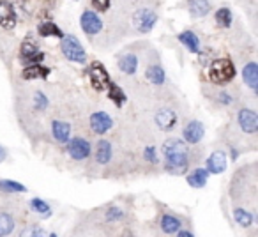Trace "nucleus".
I'll return each mask as SVG.
<instances>
[{"instance_id":"f257e3e1","label":"nucleus","mask_w":258,"mask_h":237,"mask_svg":"<svg viewBox=\"0 0 258 237\" xmlns=\"http://www.w3.org/2000/svg\"><path fill=\"white\" fill-rule=\"evenodd\" d=\"M163 156H165V168L170 173H182L189 166V154L187 147L182 140H166L163 145Z\"/></svg>"},{"instance_id":"f03ea898","label":"nucleus","mask_w":258,"mask_h":237,"mask_svg":"<svg viewBox=\"0 0 258 237\" xmlns=\"http://www.w3.org/2000/svg\"><path fill=\"white\" fill-rule=\"evenodd\" d=\"M235 76V66L230 58H218L209 69V78L214 83H228Z\"/></svg>"},{"instance_id":"7ed1b4c3","label":"nucleus","mask_w":258,"mask_h":237,"mask_svg":"<svg viewBox=\"0 0 258 237\" xmlns=\"http://www.w3.org/2000/svg\"><path fill=\"white\" fill-rule=\"evenodd\" d=\"M60 50L64 53V57L71 62H78V64H85L87 62V53L83 50V46L80 44L78 37L75 36H66L62 37L60 43Z\"/></svg>"},{"instance_id":"20e7f679","label":"nucleus","mask_w":258,"mask_h":237,"mask_svg":"<svg viewBox=\"0 0 258 237\" xmlns=\"http://www.w3.org/2000/svg\"><path fill=\"white\" fill-rule=\"evenodd\" d=\"M89 80L96 90H106L110 85V75L101 62H92L89 68Z\"/></svg>"},{"instance_id":"39448f33","label":"nucleus","mask_w":258,"mask_h":237,"mask_svg":"<svg viewBox=\"0 0 258 237\" xmlns=\"http://www.w3.org/2000/svg\"><path fill=\"white\" fill-rule=\"evenodd\" d=\"M133 23L138 32H151L156 23H158V15L154 11H151V9H140V11L135 13Z\"/></svg>"},{"instance_id":"423d86ee","label":"nucleus","mask_w":258,"mask_h":237,"mask_svg":"<svg viewBox=\"0 0 258 237\" xmlns=\"http://www.w3.org/2000/svg\"><path fill=\"white\" fill-rule=\"evenodd\" d=\"M68 154L71 156L76 161H82V159L89 158L90 156V144L85 140V138H73V140H68Z\"/></svg>"},{"instance_id":"0eeeda50","label":"nucleus","mask_w":258,"mask_h":237,"mask_svg":"<svg viewBox=\"0 0 258 237\" xmlns=\"http://www.w3.org/2000/svg\"><path fill=\"white\" fill-rule=\"evenodd\" d=\"M80 25H82L83 32L89 36H96L103 30V20L97 16L96 11H85L80 18Z\"/></svg>"},{"instance_id":"6e6552de","label":"nucleus","mask_w":258,"mask_h":237,"mask_svg":"<svg viewBox=\"0 0 258 237\" xmlns=\"http://www.w3.org/2000/svg\"><path fill=\"white\" fill-rule=\"evenodd\" d=\"M237 123H239V128L244 131V133H249V135L256 133L258 117L253 110H249V108H242V110L239 111V115H237Z\"/></svg>"},{"instance_id":"1a4fd4ad","label":"nucleus","mask_w":258,"mask_h":237,"mask_svg":"<svg viewBox=\"0 0 258 237\" xmlns=\"http://www.w3.org/2000/svg\"><path fill=\"white\" fill-rule=\"evenodd\" d=\"M44 61V53L37 48L34 41H25L22 44V62L23 64H41Z\"/></svg>"},{"instance_id":"9d476101","label":"nucleus","mask_w":258,"mask_h":237,"mask_svg":"<svg viewBox=\"0 0 258 237\" xmlns=\"http://www.w3.org/2000/svg\"><path fill=\"white\" fill-rule=\"evenodd\" d=\"M0 27L13 30L16 27V11L9 0H0Z\"/></svg>"},{"instance_id":"9b49d317","label":"nucleus","mask_w":258,"mask_h":237,"mask_svg":"<svg viewBox=\"0 0 258 237\" xmlns=\"http://www.w3.org/2000/svg\"><path fill=\"white\" fill-rule=\"evenodd\" d=\"M111 126H113V121L106 111H96V113L90 115V128H92L94 133L103 135L110 131Z\"/></svg>"},{"instance_id":"f8f14e48","label":"nucleus","mask_w":258,"mask_h":237,"mask_svg":"<svg viewBox=\"0 0 258 237\" xmlns=\"http://www.w3.org/2000/svg\"><path fill=\"white\" fill-rule=\"evenodd\" d=\"M154 121H156V124H158L159 130L172 131L173 128H175V124H177V115H175V111H173V110L163 108V110H159L158 113H156Z\"/></svg>"},{"instance_id":"ddd939ff","label":"nucleus","mask_w":258,"mask_h":237,"mask_svg":"<svg viewBox=\"0 0 258 237\" xmlns=\"http://www.w3.org/2000/svg\"><path fill=\"white\" fill-rule=\"evenodd\" d=\"M182 135H184V140H186L187 144H198L205 135L204 124L198 123V121H191V123L184 128Z\"/></svg>"},{"instance_id":"4468645a","label":"nucleus","mask_w":258,"mask_h":237,"mask_svg":"<svg viewBox=\"0 0 258 237\" xmlns=\"http://www.w3.org/2000/svg\"><path fill=\"white\" fill-rule=\"evenodd\" d=\"M226 170V154L223 151H216L207 159V172L209 173H223Z\"/></svg>"},{"instance_id":"2eb2a0df","label":"nucleus","mask_w":258,"mask_h":237,"mask_svg":"<svg viewBox=\"0 0 258 237\" xmlns=\"http://www.w3.org/2000/svg\"><path fill=\"white\" fill-rule=\"evenodd\" d=\"M51 131H53V138L58 144H66L71 137V124L66 121H53Z\"/></svg>"},{"instance_id":"dca6fc26","label":"nucleus","mask_w":258,"mask_h":237,"mask_svg":"<svg viewBox=\"0 0 258 237\" xmlns=\"http://www.w3.org/2000/svg\"><path fill=\"white\" fill-rule=\"evenodd\" d=\"M187 11L193 18H204L211 11L209 0H187Z\"/></svg>"},{"instance_id":"f3484780","label":"nucleus","mask_w":258,"mask_h":237,"mask_svg":"<svg viewBox=\"0 0 258 237\" xmlns=\"http://www.w3.org/2000/svg\"><path fill=\"white\" fill-rule=\"evenodd\" d=\"M179 41L184 44V48H186L187 51H191V53H198V50H200V39H198L197 34L191 32V30H186V32L179 34Z\"/></svg>"},{"instance_id":"a211bd4d","label":"nucleus","mask_w":258,"mask_h":237,"mask_svg":"<svg viewBox=\"0 0 258 237\" xmlns=\"http://www.w3.org/2000/svg\"><path fill=\"white\" fill-rule=\"evenodd\" d=\"M242 78L249 89H253V90L256 89L258 87V66L254 64V62H249V64L244 66Z\"/></svg>"},{"instance_id":"6ab92c4d","label":"nucleus","mask_w":258,"mask_h":237,"mask_svg":"<svg viewBox=\"0 0 258 237\" xmlns=\"http://www.w3.org/2000/svg\"><path fill=\"white\" fill-rule=\"evenodd\" d=\"M111 154H113V149H111V144L108 140H101L97 142V149H96V161L101 163V165H106L111 159Z\"/></svg>"},{"instance_id":"aec40b11","label":"nucleus","mask_w":258,"mask_h":237,"mask_svg":"<svg viewBox=\"0 0 258 237\" xmlns=\"http://www.w3.org/2000/svg\"><path fill=\"white\" fill-rule=\"evenodd\" d=\"M118 69H120L122 73H125V75H133V73H137L138 69V58L137 55H122L120 58H118Z\"/></svg>"},{"instance_id":"412c9836","label":"nucleus","mask_w":258,"mask_h":237,"mask_svg":"<svg viewBox=\"0 0 258 237\" xmlns=\"http://www.w3.org/2000/svg\"><path fill=\"white\" fill-rule=\"evenodd\" d=\"M48 75H50V69L43 68V66H39V64H30V66H27V68L23 69V73H22V76L25 80L48 78Z\"/></svg>"},{"instance_id":"4be33fe9","label":"nucleus","mask_w":258,"mask_h":237,"mask_svg":"<svg viewBox=\"0 0 258 237\" xmlns=\"http://www.w3.org/2000/svg\"><path fill=\"white\" fill-rule=\"evenodd\" d=\"M187 179V184L193 188H204L207 184V179H209V172L207 168H197L186 177Z\"/></svg>"},{"instance_id":"5701e85b","label":"nucleus","mask_w":258,"mask_h":237,"mask_svg":"<svg viewBox=\"0 0 258 237\" xmlns=\"http://www.w3.org/2000/svg\"><path fill=\"white\" fill-rule=\"evenodd\" d=\"M180 228V219L173 214H165L161 218V230L165 233H175Z\"/></svg>"},{"instance_id":"b1692460","label":"nucleus","mask_w":258,"mask_h":237,"mask_svg":"<svg viewBox=\"0 0 258 237\" xmlns=\"http://www.w3.org/2000/svg\"><path fill=\"white\" fill-rule=\"evenodd\" d=\"M145 76H147V80L152 85H163L166 80L165 71H163V68H159V66H151V68L147 69V73H145Z\"/></svg>"},{"instance_id":"393cba45","label":"nucleus","mask_w":258,"mask_h":237,"mask_svg":"<svg viewBox=\"0 0 258 237\" xmlns=\"http://www.w3.org/2000/svg\"><path fill=\"white\" fill-rule=\"evenodd\" d=\"M15 228V219L8 212H0V237L9 235Z\"/></svg>"},{"instance_id":"a878e982","label":"nucleus","mask_w":258,"mask_h":237,"mask_svg":"<svg viewBox=\"0 0 258 237\" xmlns=\"http://www.w3.org/2000/svg\"><path fill=\"white\" fill-rule=\"evenodd\" d=\"M39 34L43 37H50V36H55V37H64V32H62L60 29H58L55 23L51 22H46V23H41L39 25Z\"/></svg>"},{"instance_id":"bb28decb","label":"nucleus","mask_w":258,"mask_h":237,"mask_svg":"<svg viewBox=\"0 0 258 237\" xmlns=\"http://www.w3.org/2000/svg\"><path fill=\"white\" fill-rule=\"evenodd\" d=\"M106 90H108V97H110V99L113 101L115 104H118V106H122V104H124L125 94L122 92L120 87L115 85V83H111V82H110V85L106 87Z\"/></svg>"},{"instance_id":"cd10ccee","label":"nucleus","mask_w":258,"mask_h":237,"mask_svg":"<svg viewBox=\"0 0 258 237\" xmlns=\"http://www.w3.org/2000/svg\"><path fill=\"white\" fill-rule=\"evenodd\" d=\"M216 22H218L219 27L223 29H230L232 25V11L228 8H221L216 11Z\"/></svg>"},{"instance_id":"c85d7f7f","label":"nucleus","mask_w":258,"mask_h":237,"mask_svg":"<svg viewBox=\"0 0 258 237\" xmlns=\"http://www.w3.org/2000/svg\"><path fill=\"white\" fill-rule=\"evenodd\" d=\"M233 218H235V221L239 223L242 228H247V226H251V223H253V214L244 211V209H235V211H233Z\"/></svg>"},{"instance_id":"c756f323","label":"nucleus","mask_w":258,"mask_h":237,"mask_svg":"<svg viewBox=\"0 0 258 237\" xmlns=\"http://www.w3.org/2000/svg\"><path fill=\"white\" fill-rule=\"evenodd\" d=\"M0 190L11 191V193H25L27 188L23 186L22 183H16V181H11V179H4V181H0Z\"/></svg>"},{"instance_id":"7c9ffc66","label":"nucleus","mask_w":258,"mask_h":237,"mask_svg":"<svg viewBox=\"0 0 258 237\" xmlns=\"http://www.w3.org/2000/svg\"><path fill=\"white\" fill-rule=\"evenodd\" d=\"M30 207H32L36 212H39V214L46 216V218H48V216H51L50 205H48L44 200H41V198H32V200H30Z\"/></svg>"},{"instance_id":"2f4dec72","label":"nucleus","mask_w":258,"mask_h":237,"mask_svg":"<svg viewBox=\"0 0 258 237\" xmlns=\"http://www.w3.org/2000/svg\"><path fill=\"white\" fill-rule=\"evenodd\" d=\"M122 218V211L117 207H111L106 211V219L108 221H115V219H120Z\"/></svg>"},{"instance_id":"473e14b6","label":"nucleus","mask_w":258,"mask_h":237,"mask_svg":"<svg viewBox=\"0 0 258 237\" xmlns=\"http://www.w3.org/2000/svg\"><path fill=\"white\" fill-rule=\"evenodd\" d=\"M92 6L96 11H108V8H110V0H92Z\"/></svg>"},{"instance_id":"72a5a7b5","label":"nucleus","mask_w":258,"mask_h":237,"mask_svg":"<svg viewBox=\"0 0 258 237\" xmlns=\"http://www.w3.org/2000/svg\"><path fill=\"white\" fill-rule=\"evenodd\" d=\"M145 159L151 163H158V154H156V147H152V145H149L147 149H145Z\"/></svg>"},{"instance_id":"f704fd0d","label":"nucleus","mask_w":258,"mask_h":237,"mask_svg":"<svg viewBox=\"0 0 258 237\" xmlns=\"http://www.w3.org/2000/svg\"><path fill=\"white\" fill-rule=\"evenodd\" d=\"M48 104V99L44 97L43 92H36V108L37 110H43V108H46Z\"/></svg>"},{"instance_id":"c9c22d12","label":"nucleus","mask_w":258,"mask_h":237,"mask_svg":"<svg viewBox=\"0 0 258 237\" xmlns=\"http://www.w3.org/2000/svg\"><path fill=\"white\" fill-rule=\"evenodd\" d=\"M219 101H221L223 104H230V103H232V96H230V94H226V92H221V94H219Z\"/></svg>"},{"instance_id":"e433bc0d","label":"nucleus","mask_w":258,"mask_h":237,"mask_svg":"<svg viewBox=\"0 0 258 237\" xmlns=\"http://www.w3.org/2000/svg\"><path fill=\"white\" fill-rule=\"evenodd\" d=\"M175 233H179L180 237H193V232H189V230H177Z\"/></svg>"},{"instance_id":"4c0bfd02","label":"nucleus","mask_w":258,"mask_h":237,"mask_svg":"<svg viewBox=\"0 0 258 237\" xmlns=\"http://www.w3.org/2000/svg\"><path fill=\"white\" fill-rule=\"evenodd\" d=\"M4 159H6V149L0 147V163L4 161Z\"/></svg>"}]
</instances>
